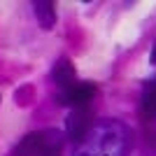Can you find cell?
<instances>
[{"instance_id":"obj_1","label":"cell","mask_w":156,"mask_h":156,"mask_svg":"<svg viewBox=\"0 0 156 156\" xmlns=\"http://www.w3.org/2000/svg\"><path fill=\"white\" fill-rule=\"evenodd\" d=\"M128 149L126 128L117 121H105L100 126H91L77 142L75 156H124Z\"/></svg>"},{"instance_id":"obj_2","label":"cell","mask_w":156,"mask_h":156,"mask_svg":"<svg viewBox=\"0 0 156 156\" xmlns=\"http://www.w3.org/2000/svg\"><path fill=\"white\" fill-rule=\"evenodd\" d=\"M61 149H63V135L49 128L23 137L14 147L12 156H61Z\"/></svg>"},{"instance_id":"obj_3","label":"cell","mask_w":156,"mask_h":156,"mask_svg":"<svg viewBox=\"0 0 156 156\" xmlns=\"http://www.w3.org/2000/svg\"><path fill=\"white\" fill-rule=\"evenodd\" d=\"M96 96V86L93 84H86V82H77V84H72L70 89H65L63 96H61V103L68 105V107H86L89 100H93Z\"/></svg>"},{"instance_id":"obj_4","label":"cell","mask_w":156,"mask_h":156,"mask_svg":"<svg viewBox=\"0 0 156 156\" xmlns=\"http://www.w3.org/2000/svg\"><path fill=\"white\" fill-rule=\"evenodd\" d=\"M93 126V114L89 107H77L72 110V114L68 117V133L75 142H79L82 137L89 133V128Z\"/></svg>"},{"instance_id":"obj_5","label":"cell","mask_w":156,"mask_h":156,"mask_svg":"<svg viewBox=\"0 0 156 156\" xmlns=\"http://www.w3.org/2000/svg\"><path fill=\"white\" fill-rule=\"evenodd\" d=\"M51 77L54 82L61 86V89H70L72 84H77V75H75V68L70 65V61L68 58H61L58 63L54 65V70H51Z\"/></svg>"},{"instance_id":"obj_6","label":"cell","mask_w":156,"mask_h":156,"mask_svg":"<svg viewBox=\"0 0 156 156\" xmlns=\"http://www.w3.org/2000/svg\"><path fill=\"white\" fill-rule=\"evenodd\" d=\"M33 7H35V16L42 23V28H47V30L54 28V23H56V5L44 0V2H35Z\"/></svg>"},{"instance_id":"obj_7","label":"cell","mask_w":156,"mask_h":156,"mask_svg":"<svg viewBox=\"0 0 156 156\" xmlns=\"http://www.w3.org/2000/svg\"><path fill=\"white\" fill-rule=\"evenodd\" d=\"M144 110L149 114H156V77H151L144 86Z\"/></svg>"},{"instance_id":"obj_8","label":"cell","mask_w":156,"mask_h":156,"mask_svg":"<svg viewBox=\"0 0 156 156\" xmlns=\"http://www.w3.org/2000/svg\"><path fill=\"white\" fill-rule=\"evenodd\" d=\"M151 61L156 63V44H154V51H151Z\"/></svg>"},{"instance_id":"obj_9","label":"cell","mask_w":156,"mask_h":156,"mask_svg":"<svg viewBox=\"0 0 156 156\" xmlns=\"http://www.w3.org/2000/svg\"><path fill=\"white\" fill-rule=\"evenodd\" d=\"M151 142H154V147H156V133H154V137H151Z\"/></svg>"}]
</instances>
